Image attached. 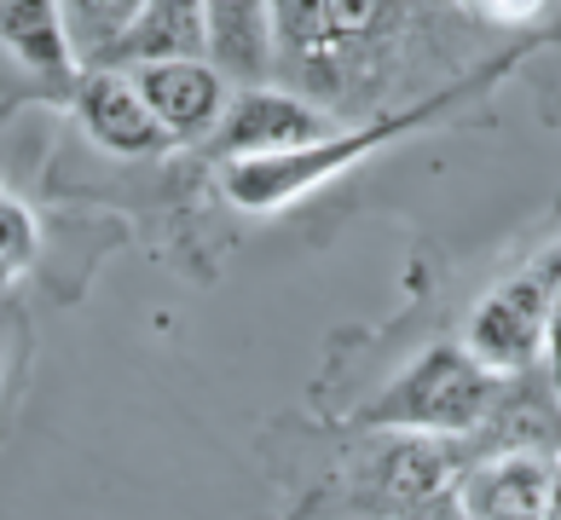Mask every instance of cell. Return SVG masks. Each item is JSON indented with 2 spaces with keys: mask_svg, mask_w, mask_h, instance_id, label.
Segmentation results:
<instances>
[{
  "mask_svg": "<svg viewBox=\"0 0 561 520\" xmlns=\"http://www.w3.org/2000/svg\"><path fill=\"white\" fill-rule=\"evenodd\" d=\"M510 65H515V58H497L492 70H510ZM492 70L474 76V81H457V88H446V93H428V99H417V104H405V111H388V116H370V122H347V128H336L330 139L301 145V151H289V157L226 162L220 192H226V203L249 208V215H273V208L296 203V197H307V192H319L324 180H336L342 169H353V162L377 157L382 145L417 134V128H428V122H440L451 104H463L474 88H486Z\"/></svg>",
  "mask_w": 561,
  "mask_h": 520,
  "instance_id": "6da1fadb",
  "label": "cell"
},
{
  "mask_svg": "<svg viewBox=\"0 0 561 520\" xmlns=\"http://www.w3.org/2000/svg\"><path fill=\"white\" fill-rule=\"evenodd\" d=\"M510 377H497L469 347H428L405 377L382 388V400L365 411L370 428L388 434H440V440H474L492 405L504 400Z\"/></svg>",
  "mask_w": 561,
  "mask_h": 520,
  "instance_id": "7a4b0ae2",
  "label": "cell"
},
{
  "mask_svg": "<svg viewBox=\"0 0 561 520\" xmlns=\"http://www.w3.org/2000/svg\"><path fill=\"white\" fill-rule=\"evenodd\" d=\"M278 58L301 70H336L400 24V0H273Z\"/></svg>",
  "mask_w": 561,
  "mask_h": 520,
  "instance_id": "3957f363",
  "label": "cell"
},
{
  "mask_svg": "<svg viewBox=\"0 0 561 520\" xmlns=\"http://www.w3.org/2000/svg\"><path fill=\"white\" fill-rule=\"evenodd\" d=\"M342 122L324 116L313 99L301 93H284V88H238L232 104H226L215 139V157L220 162H261V157H289L301 145H319L330 139Z\"/></svg>",
  "mask_w": 561,
  "mask_h": 520,
  "instance_id": "277c9868",
  "label": "cell"
},
{
  "mask_svg": "<svg viewBox=\"0 0 561 520\" xmlns=\"http://www.w3.org/2000/svg\"><path fill=\"white\" fill-rule=\"evenodd\" d=\"M463 347L486 370H497V377H533V370L550 359V296H545V278L522 273V278L497 284L492 296L474 307Z\"/></svg>",
  "mask_w": 561,
  "mask_h": 520,
  "instance_id": "5b68a950",
  "label": "cell"
},
{
  "mask_svg": "<svg viewBox=\"0 0 561 520\" xmlns=\"http://www.w3.org/2000/svg\"><path fill=\"white\" fill-rule=\"evenodd\" d=\"M463 440H440V434H388L370 446L365 457V497L377 504L382 515L405 520L428 504H440V497L457 486V474H463Z\"/></svg>",
  "mask_w": 561,
  "mask_h": 520,
  "instance_id": "8992f818",
  "label": "cell"
},
{
  "mask_svg": "<svg viewBox=\"0 0 561 520\" xmlns=\"http://www.w3.org/2000/svg\"><path fill=\"white\" fill-rule=\"evenodd\" d=\"M556 463L561 457L545 451H492V457H469V469L457 474V509L469 520H545L550 486H556Z\"/></svg>",
  "mask_w": 561,
  "mask_h": 520,
  "instance_id": "52a82bcc",
  "label": "cell"
},
{
  "mask_svg": "<svg viewBox=\"0 0 561 520\" xmlns=\"http://www.w3.org/2000/svg\"><path fill=\"white\" fill-rule=\"evenodd\" d=\"M76 116L111 157H151L169 145V128L145 104L139 81L128 70H81L76 81Z\"/></svg>",
  "mask_w": 561,
  "mask_h": 520,
  "instance_id": "ba28073f",
  "label": "cell"
},
{
  "mask_svg": "<svg viewBox=\"0 0 561 520\" xmlns=\"http://www.w3.org/2000/svg\"><path fill=\"white\" fill-rule=\"evenodd\" d=\"M139 81L145 104L169 128V139H203L220 128L226 104H232V81H226L209 58H174V65H145L128 70Z\"/></svg>",
  "mask_w": 561,
  "mask_h": 520,
  "instance_id": "9c48e42d",
  "label": "cell"
},
{
  "mask_svg": "<svg viewBox=\"0 0 561 520\" xmlns=\"http://www.w3.org/2000/svg\"><path fill=\"white\" fill-rule=\"evenodd\" d=\"M174 58H209V7L203 0H145L128 35L88 70H145Z\"/></svg>",
  "mask_w": 561,
  "mask_h": 520,
  "instance_id": "30bf717a",
  "label": "cell"
},
{
  "mask_svg": "<svg viewBox=\"0 0 561 520\" xmlns=\"http://www.w3.org/2000/svg\"><path fill=\"white\" fill-rule=\"evenodd\" d=\"M203 7H209V65L238 88H261L278 58L273 0H203Z\"/></svg>",
  "mask_w": 561,
  "mask_h": 520,
  "instance_id": "8fae6325",
  "label": "cell"
},
{
  "mask_svg": "<svg viewBox=\"0 0 561 520\" xmlns=\"http://www.w3.org/2000/svg\"><path fill=\"white\" fill-rule=\"evenodd\" d=\"M0 41L35 76H76L81 70L65 0H0Z\"/></svg>",
  "mask_w": 561,
  "mask_h": 520,
  "instance_id": "7c38bea8",
  "label": "cell"
},
{
  "mask_svg": "<svg viewBox=\"0 0 561 520\" xmlns=\"http://www.w3.org/2000/svg\"><path fill=\"white\" fill-rule=\"evenodd\" d=\"M145 0H65V18H70V41H76V58L81 70L99 65L122 35H128V24L139 18Z\"/></svg>",
  "mask_w": 561,
  "mask_h": 520,
  "instance_id": "4fadbf2b",
  "label": "cell"
},
{
  "mask_svg": "<svg viewBox=\"0 0 561 520\" xmlns=\"http://www.w3.org/2000/svg\"><path fill=\"white\" fill-rule=\"evenodd\" d=\"M35 255V220L24 203L0 197V266H24Z\"/></svg>",
  "mask_w": 561,
  "mask_h": 520,
  "instance_id": "5bb4252c",
  "label": "cell"
},
{
  "mask_svg": "<svg viewBox=\"0 0 561 520\" xmlns=\"http://www.w3.org/2000/svg\"><path fill=\"white\" fill-rule=\"evenodd\" d=\"M533 273L545 278V296H550V370H556V382H561V243L533 266Z\"/></svg>",
  "mask_w": 561,
  "mask_h": 520,
  "instance_id": "9a60e30c",
  "label": "cell"
},
{
  "mask_svg": "<svg viewBox=\"0 0 561 520\" xmlns=\"http://www.w3.org/2000/svg\"><path fill=\"white\" fill-rule=\"evenodd\" d=\"M405 520H469L463 509H457V497L446 492L440 504H428V509H417V515H405Z\"/></svg>",
  "mask_w": 561,
  "mask_h": 520,
  "instance_id": "2e32d148",
  "label": "cell"
},
{
  "mask_svg": "<svg viewBox=\"0 0 561 520\" xmlns=\"http://www.w3.org/2000/svg\"><path fill=\"white\" fill-rule=\"evenodd\" d=\"M545 520H561V463H556V486H550V504H545Z\"/></svg>",
  "mask_w": 561,
  "mask_h": 520,
  "instance_id": "e0dca14e",
  "label": "cell"
},
{
  "mask_svg": "<svg viewBox=\"0 0 561 520\" xmlns=\"http://www.w3.org/2000/svg\"><path fill=\"white\" fill-rule=\"evenodd\" d=\"M556 388H561V382H556Z\"/></svg>",
  "mask_w": 561,
  "mask_h": 520,
  "instance_id": "ac0fdd59",
  "label": "cell"
}]
</instances>
